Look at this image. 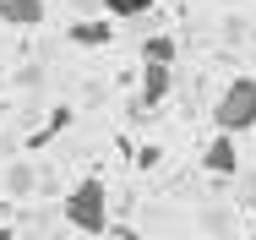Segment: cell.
I'll return each mask as SVG.
<instances>
[{
  "label": "cell",
  "instance_id": "1",
  "mask_svg": "<svg viewBox=\"0 0 256 240\" xmlns=\"http://www.w3.org/2000/svg\"><path fill=\"white\" fill-rule=\"evenodd\" d=\"M60 213H66V224L82 229V235H109V186H104L98 175L76 180V186L66 191V202H60Z\"/></svg>",
  "mask_w": 256,
  "mask_h": 240
},
{
  "label": "cell",
  "instance_id": "2",
  "mask_svg": "<svg viewBox=\"0 0 256 240\" xmlns=\"http://www.w3.org/2000/svg\"><path fill=\"white\" fill-rule=\"evenodd\" d=\"M212 126L224 137H240V131H256V77H234L218 104H212Z\"/></svg>",
  "mask_w": 256,
  "mask_h": 240
},
{
  "label": "cell",
  "instance_id": "3",
  "mask_svg": "<svg viewBox=\"0 0 256 240\" xmlns=\"http://www.w3.org/2000/svg\"><path fill=\"white\" fill-rule=\"evenodd\" d=\"M202 169H207V175H224V180H229V175L240 169V147H234V137H224V131H218V137L207 142V153H202Z\"/></svg>",
  "mask_w": 256,
  "mask_h": 240
},
{
  "label": "cell",
  "instance_id": "4",
  "mask_svg": "<svg viewBox=\"0 0 256 240\" xmlns=\"http://www.w3.org/2000/svg\"><path fill=\"white\" fill-rule=\"evenodd\" d=\"M0 22L6 28H38L44 22V0H0Z\"/></svg>",
  "mask_w": 256,
  "mask_h": 240
},
{
  "label": "cell",
  "instance_id": "5",
  "mask_svg": "<svg viewBox=\"0 0 256 240\" xmlns=\"http://www.w3.org/2000/svg\"><path fill=\"white\" fill-rule=\"evenodd\" d=\"M174 93V66H142V104H164Z\"/></svg>",
  "mask_w": 256,
  "mask_h": 240
},
{
  "label": "cell",
  "instance_id": "6",
  "mask_svg": "<svg viewBox=\"0 0 256 240\" xmlns=\"http://www.w3.org/2000/svg\"><path fill=\"white\" fill-rule=\"evenodd\" d=\"M174 60H180V39L174 33H153L142 44V66H174Z\"/></svg>",
  "mask_w": 256,
  "mask_h": 240
},
{
  "label": "cell",
  "instance_id": "7",
  "mask_svg": "<svg viewBox=\"0 0 256 240\" xmlns=\"http://www.w3.org/2000/svg\"><path fill=\"white\" fill-rule=\"evenodd\" d=\"M66 39H71L76 49H104L109 44V22H88V17H82V22L66 28Z\"/></svg>",
  "mask_w": 256,
  "mask_h": 240
},
{
  "label": "cell",
  "instance_id": "8",
  "mask_svg": "<svg viewBox=\"0 0 256 240\" xmlns=\"http://www.w3.org/2000/svg\"><path fill=\"white\" fill-rule=\"evenodd\" d=\"M104 11H109V17L136 22V17H148V11H153V0H104Z\"/></svg>",
  "mask_w": 256,
  "mask_h": 240
},
{
  "label": "cell",
  "instance_id": "9",
  "mask_svg": "<svg viewBox=\"0 0 256 240\" xmlns=\"http://www.w3.org/2000/svg\"><path fill=\"white\" fill-rule=\"evenodd\" d=\"M28 186H33V175H28V169L16 164V169H11V191H28Z\"/></svg>",
  "mask_w": 256,
  "mask_h": 240
}]
</instances>
